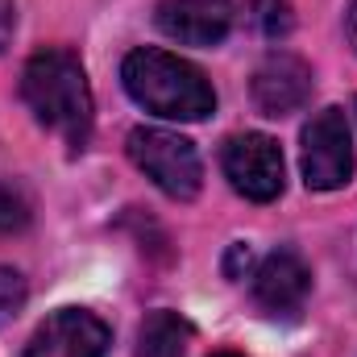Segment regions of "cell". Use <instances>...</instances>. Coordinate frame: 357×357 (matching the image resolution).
I'll return each instance as SVG.
<instances>
[{
    "instance_id": "obj_1",
    "label": "cell",
    "mask_w": 357,
    "mask_h": 357,
    "mask_svg": "<svg viewBox=\"0 0 357 357\" xmlns=\"http://www.w3.org/2000/svg\"><path fill=\"white\" fill-rule=\"evenodd\" d=\"M21 96H25L29 112L38 116V125L59 133L71 154H79L91 142L96 104H91L88 71L75 50L46 46V50L29 54L25 71H21Z\"/></svg>"
},
{
    "instance_id": "obj_2",
    "label": "cell",
    "mask_w": 357,
    "mask_h": 357,
    "mask_svg": "<svg viewBox=\"0 0 357 357\" xmlns=\"http://www.w3.org/2000/svg\"><path fill=\"white\" fill-rule=\"evenodd\" d=\"M121 84L137 108L162 121H204L216 112V91L208 84V75L195 63L158 46L129 50L121 63Z\"/></svg>"
},
{
    "instance_id": "obj_3",
    "label": "cell",
    "mask_w": 357,
    "mask_h": 357,
    "mask_svg": "<svg viewBox=\"0 0 357 357\" xmlns=\"http://www.w3.org/2000/svg\"><path fill=\"white\" fill-rule=\"evenodd\" d=\"M129 158L171 199H195L199 187H204V162H199L195 146L183 133L154 129V125L150 129H133L129 133Z\"/></svg>"
},
{
    "instance_id": "obj_4",
    "label": "cell",
    "mask_w": 357,
    "mask_h": 357,
    "mask_svg": "<svg viewBox=\"0 0 357 357\" xmlns=\"http://www.w3.org/2000/svg\"><path fill=\"white\" fill-rule=\"evenodd\" d=\"M303 183L307 191H341L354 178V133L345 108H320L303 125Z\"/></svg>"
},
{
    "instance_id": "obj_5",
    "label": "cell",
    "mask_w": 357,
    "mask_h": 357,
    "mask_svg": "<svg viewBox=\"0 0 357 357\" xmlns=\"http://www.w3.org/2000/svg\"><path fill=\"white\" fill-rule=\"evenodd\" d=\"M220 162H225V175H229L237 195H245L254 204H270L282 195V150L266 133L229 137Z\"/></svg>"
},
{
    "instance_id": "obj_6",
    "label": "cell",
    "mask_w": 357,
    "mask_h": 357,
    "mask_svg": "<svg viewBox=\"0 0 357 357\" xmlns=\"http://www.w3.org/2000/svg\"><path fill=\"white\" fill-rule=\"evenodd\" d=\"M108 341H112V333L96 312L59 307L54 316H46L38 324V333L25 345V357H104Z\"/></svg>"
},
{
    "instance_id": "obj_7",
    "label": "cell",
    "mask_w": 357,
    "mask_h": 357,
    "mask_svg": "<svg viewBox=\"0 0 357 357\" xmlns=\"http://www.w3.org/2000/svg\"><path fill=\"white\" fill-rule=\"evenodd\" d=\"M254 104H258V112L262 116H291V112H299L307 100H312V91H316V79H312V67L299 59V54H291V50H274L262 59V67L254 71Z\"/></svg>"
},
{
    "instance_id": "obj_8",
    "label": "cell",
    "mask_w": 357,
    "mask_h": 357,
    "mask_svg": "<svg viewBox=\"0 0 357 357\" xmlns=\"http://www.w3.org/2000/svg\"><path fill=\"white\" fill-rule=\"evenodd\" d=\"M154 21L183 46H216L233 29V0H158Z\"/></svg>"
},
{
    "instance_id": "obj_9",
    "label": "cell",
    "mask_w": 357,
    "mask_h": 357,
    "mask_svg": "<svg viewBox=\"0 0 357 357\" xmlns=\"http://www.w3.org/2000/svg\"><path fill=\"white\" fill-rule=\"evenodd\" d=\"M307 291H312V270L295 250H274L270 258H262V266L254 270V299L274 316L299 312Z\"/></svg>"
},
{
    "instance_id": "obj_10",
    "label": "cell",
    "mask_w": 357,
    "mask_h": 357,
    "mask_svg": "<svg viewBox=\"0 0 357 357\" xmlns=\"http://www.w3.org/2000/svg\"><path fill=\"white\" fill-rule=\"evenodd\" d=\"M191 345V324L178 312H150L137 328V357H183Z\"/></svg>"
},
{
    "instance_id": "obj_11",
    "label": "cell",
    "mask_w": 357,
    "mask_h": 357,
    "mask_svg": "<svg viewBox=\"0 0 357 357\" xmlns=\"http://www.w3.org/2000/svg\"><path fill=\"white\" fill-rule=\"evenodd\" d=\"M250 8H254V21H258V29L266 33V38H287L291 33V25H295V17H291V0H250Z\"/></svg>"
},
{
    "instance_id": "obj_12",
    "label": "cell",
    "mask_w": 357,
    "mask_h": 357,
    "mask_svg": "<svg viewBox=\"0 0 357 357\" xmlns=\"http://www.w3.org/2000/svg\"><path fill=\"white\" fill-rule=\"evenodd\" d=\"M25 299H29L25 278H21L13 266H0V324H8V320L25 307Z\"/></svg>"
},
{
    "instance_id": "obj_13",
    "label": "cell",
    "mask_w": 357,
    "mask_h": 357,
    "mask_svg": "<svg viewBox=\"0 0 357 357\" xmlns=\"http://www.w3.org/2000/svg\"><path fill=\"white\" fill-rule=\"evenodd\" d=\"M25 225H29V204H25V195L0 183V233H17V229H25Z\"/></svg>"
},
{
    "instance_id": "obj_14",
    "label": "cell",
    "mask_w": 357,
    "mask_h": 357,
    "mask_svg": "<svg viewBox=\"0 0 357 357\" xmlns=\"http://www.w3.org/2000/svg\"><path fill=\"white\" fill-rule=\"evenodd\" d=\"M245 270H250V245H229V258H225V274L229 278H245Z\"/></svg>"
},
{
    "instance_id": "obj_15",
    "label": "cell",
    "mask_w": 357,
    "mask_h": 357,
    "mask_svg": "<svg viewBox=\"0 0 357 357\" xmlns=\"http://www.w3.org/2000/svg\"><path fill=\"white\" fill-rule=\"evenodd\" d=\"M13 33H17V4L13 0H0V50H8Z\"/></svg>"
},
{
    "instance_id": "obj_16",
    "label": "cell",
    "mask_w": 357,
    "mask_h": 357,
    "mask_svg": "<svg viewBox=\"0 0 357 357\" xmlns=\"http://www.w3.org/2000/svg\"><path fill=\"white\" fill-rule=\"evenodd\" d=\"M345 25H349V42H354V50H357V0L349 4V17H345Z\"/></svg>"
},
{
    "instance_id": "obj_17",
    "label": "cell",
    "mask_w": 357,
    "mask_h": 357,
    "mask_svg": "<svg viewBox=\"0 0 357 357\" xmlns=\"http://www.w3.org/2000/svg\"><path fill=\"white\" fill-rule=\"evenodd\" d=\"M212 357H241V354H212Z\"/></svg>"
}]
</instances>
